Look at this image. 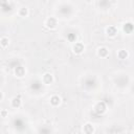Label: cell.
<instances>
[{
	"mask_svg": "<svg viewBox=\"0 0 134 134\" xmlns=\"http://www.w3.org/2000/svg\"><path fill=\"white\" fill-rule=\"evenodd\" d=\"M107 34L110 37H114L116 35V28L114 26H109L107 28Z\"/></svg>",
	"mask_w": 134,
	"mask_h": 134,
	"instance_id": "cell-7",
	"label": "cell"
},
{
	"mask_svg": "<svg viewBox=\"0 0 134 134\" xmlns=\"http://www.w3.org/2000/svg\"><path fill=\"white\" fill-rule=\"evenodd\" d=\"M117 55H118V58H119L120 60H124V59H127L128 52H127L126 50H119L118 53H117Z\"/></svg>",
	"mask_w": 134,
	"mask_h": 134,
	"instance_id": "cell-11",
	"label": "cell"
},
{
	"mask_svg": "<svg viewBox=\"0 0 134 134\" xmlns=\"http://www.w3.org/2000/svg\"><path fill=\"white\" fill-rule=\"evenodd\" d=\"M7 44H8V39L5 38V37L1 38V45H2L3 47H5V46L7 45Z\"/></svg>",
	"mask_w": 134,
	"mask_h": 134,
	"instance_id": "cell-13",
	"label": "cell"
},
{
	"mask_svg": "<svg viewBox=\"0 0 134 134\" xmlns=\"http://www.w3.org/2000/svg\"><path fill=\"white\" fill-rule=\"evenodd\" d=\"M84 50V46L82 43H75L74 46H73V51L75 53H82Z\"/></svg>",
	"mask_w": 134,
	"mask_h": 134,
	"instance_id": "cell-2",
	"label": "cell"
},
{
	"mask_svg": "<svg viewBox=\"0 0 134 134\" xmlns=\"http://www.w3.org/2000/svg\"><path fill=\"white\" fill-rule=\"evenodd\" d=\"M124 29H125V31H128V32H130V31L133 29V25H132L131 23H127V24H125V26H124Z\"/></svg>",
	"mask_w": 134,
	"mask_h": 134,
	"instance_id": "cell-12",
	"label": "cell"
},
{
	"mask_svg": "<svg viewBox=\"0 0 134 134\" xmlns=\"http://www.w3.org/2000/svg\"><path fill=\"white\" fill-rule=\"evenodd\" d=\"M20 15L23 16V17H25V16L27 15V8H25V7L21 8V9H20Z\"/></svg>",
	"mask_w": 134,
	"mask_h": 134,
	"instance_id": "cell-14",
	"label": "cell"
},
{
	"mask_svg": "<svg viewBox=\"0 0 134 134\" xmlns=\"http://www.w3.org/2000/svg\"><path fill=\"white\" fill-rule=\"evenodd\" d=\"M115 134H119V133H115Z\"/></svg>",
	"mask_w": 134,
	"mask_h": 134,
	"instance_id": "cell-16",
	"label": "cell"
},
{
	"mask_svg": "<svg viewBox=\"0 0 134 134\" xmlns=\"http://www.w3.org/2000/svg\"><path fill=\"white\" fill-rule=\"evenodd\" d=\"M12 105H13V107H15V108H17V107H19V106L21 105V99H20L19 96L13 98V100H12Z\"/></svg>",
	"mask_w": 134,
	"mask_h": 134,
	"instance_id": "cell-10",
	"label": "cell"
},
{
	"mask_svg": "<svg viewBox=\"0 0 134 134\" xmlns=\"http://www.w3.org/2000/svg\"><path fill=\"white\" fill-rule=\"evenodd\" d=\"M93 130H94V128H93V126L90 125V124H87V125H85V127H84V132H85V134H92Z\"/></svg>",
	"mask_w": 134,
	"mask_h": 134,
	"instance_id": "cell-6",
	"label": "cell"
},
{
	"mask_svg": "<svg viewBox=\"0 0 134 134\" xmlns=\"http://www.w3.org/2000/svg\"><path fill=\"white\" fill-rule=\"evenodd\" d=\"M50 104L52 106H58L60 104V97L57 96V95H53L51 98H50Z\"/></svg>",
	"mask_w": 134,
	"mask_h": 134,
	"instance_id": "cell-8",
	"label": "cell"
},
{
	"mask_svg": "<svg viewBox=\"0 0 134 134\" xmlns=\"http://www.w3.org/2000/svg\"><path fill=\"white\" fill-rule=\"evenodd\" d=\"M1 114H2V116L4 117V116H5V114H6V111H5V110H2V112H1Z\"/></svg>",
	"mask_w": 134,
	"mask_h": 134,
	"instance_id": "cell-15",
	"label": "cell"
},
{
	"mask_svg": "<svg viewBox=\"0 0 134 134\" xmlns=\"http://www.w3.org/2000/svg\"><path fill=\"white\" fill-rule=\"evenodd\" d=\"M52 81H53V79H52V75L50 73H45L43 75V82L45 84H51Z\"/></svg>",
	"mask_w": 134,
	"mask_h": 134,
	"instance_id": "cell-4",
	"label": "cell"
},
{
	"mask_svg": "<svg viewBox=\"0 0 134 134\" xmlns=\"http://www.w3.org/2000/svg\"><path fill=\"white\" fill-rule=\"evenodd\" d=\"M98 55H99V57H103V58L107 57V55H108V49L106 47L99 48L98 49Z\"/></svg>",
	"mask_w": 134,
	"mask_h": 134,
	"instance_id": "cell-9",
	"label": "cell"
},
{
	"mask_svg": "<svg viewBox=\"0 0 134 134\" xmlns=\"http://www.w3.org/2000/svg\"><path fill=\"white\" fill-rule=\"evenodd\" d=\"M46 25H47L48 28H54L55 25H57V20H55L54 18H52V17L48 18L47 21H46Z\"/></svg>",
	"mask_w": 134,
	"mask_h": 134,
	"instance_id": "cell-1",
	"label": "cell"
},
{
	"mask_svg": "<svg viewBox=\"0 0 134 134\" xmlns=\"http://www.w3.org/2000/svg\"><path fill=\"white\" fill-rule=\"evenodd\" d=\"M24 72H25V70H24V68L22 66H18L17 68L15 69V73H16V75L17 76H23L24 75Z\"/></svg>",
	"mask_w": 134,
	"mask_h": 134,
	"instance_id": "cell-5",
	"label": "cell"
},
{
	"mask_svg": "<svg viewBox=\"0 0 134 134\" xmlns=\"http://www.w3.org/2000/svg\"><path fill=\"white\" fill-rule=\"evenodd\" d=\"M95 109H96V111L98 113H103V112H105V110H106V104L104 102H99V103H97Z\"/></svg>",
	"mask_w": 134,
	"mask_h": 134,
	"instance_id": "cell-3",
	"label": "cell"
}]
</instances>
